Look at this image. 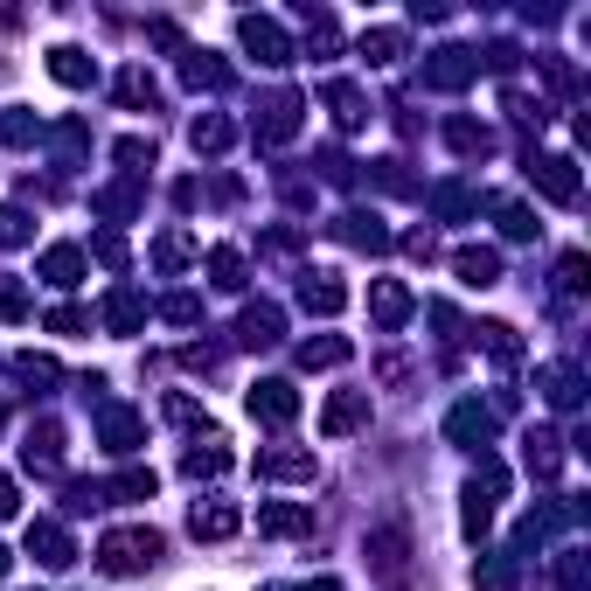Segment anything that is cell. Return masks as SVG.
I'll return each instance as SVG.
<instances>
[{
  "label": "cell",
  "instance_id": "1",
  "mask_svg": "<svg viewBox=\"0 0 591 591\" xmlns=\"http://www.w3.org/2000/svg\"><path fill=\"white\" fill-rule=\"evenodd\" d=\"M161 564V536L154 529H111L98 543V570L105 578H132V570H154Z\"/></svg>",
  "mask_w": 591,
  "mask_h": 591
},
{
  "label": "cell",
  "instance_id": "2",
  "mask_svg": "<svg viewBox=\"0 0 591 591\" xmlns=\"http://www.w3.org/2000/svg\"><path fill=\"white\" fill-rule=\"evenodd\" d=\"M237 43L251 49L264 70H285V63H293V43H285V28L272 22V14H244V22H237Z\"/></svg>",
  "mask_w": 591,
  "mask_h": 591
},
{
  "label": "cell",
  "instance_id": "3",
  "mask_svg": "<svg viewBox=\"0 0 591 591\" xmlns=\"http://www.w3.org/2000/svg\"><path fill=\"white\" fill-rule=\"evenodd\" d=\"M481 78V56L473 49H432L425 56V91H466Z\"/></svg>",
  "mask_w": 591,
  "mask_h": 591
},
{
  "label": "cell",
  "instance_id": "4",
  "mask_svg": "<svg viewBox=\"0 0 591 591\" xmlns=\"http://www.w3.org/2000/svg\"><path fill=\"white\" fill-rule=\"evenodd\" d=\"M244 411H251L258 425H293V417H299V390H293V383H279V376H264V383H251Z\"/></svg>",
  "mask_w": 591,
  "mask_h": 591
},
{
  "label": "cell",
  "instance_id": "5",
  "mask_svg": "<svg viewBox=\"0 0 591 591\" xmlns=\"http://www.w3.org/2000/svg\"><path fill=\"white\" fill-rule=\"evenodd\" d=\"M529 175H536V188H543L549 202H564V209L584 196V181H578V161H570V154H543V161H529Z\"/></svg>",
  "mask_w": 591,
  "mask_h": 591
},
{
  "label": "cell",
  "instance_id": "6",
  "mask_svg": "<svg viewBox=\"0 0 591 591\" xmlns=\"http://www.w3.org/2000/svg\"><path fill=\"white\" fill-rule=\"evenodd\" d=\"M446 438H452V446L487 452V446H494V411H487V404H452V411H446Z\"/></svg>",
  "mask_w": 591,
  "mask_h": 591
},
{
  "label": "cell",
  "instance_id": "7",
  "mask_svg": "<svg viewBox=\"0 0 591 591\" xmlns=\"http://www.w3.org/2000/svg\"><path fill=\"white\" fill-rule=\"evenodd\" d=\"M299 111H307V98H299V91H279V98H264L258 140H264V146H285V140L299 132Z\"/></svg>",
  "mask_w": 591,
  "mask_h": 591
},
{
  "label": "cell",
  "instance_id": "8",
  "mask_svg": "<svg viewBox=\"0 0 591 591\" xmlns=\"http://www.w3.org/2000/svg\"><path fill=\"white\" fill-rule=\"evenodd\" d=\"M28 557L49 564V570H63V564H78V543H70L63 522H28Z\"/></svg>",
  "mask_w": 591,
  "mask_h": 591
},
{
  "label": "cell",
  "instance_id": "9",
  "mask_svg": "<svg viewBox=\"0 0 591 591\" xmlns=\"http://www.w3.org/2000/svg\"><path fill=\"white\" fill-rule=\"evenodd\" d=\"M362 425H369V397H362V390H334L328 411H320V432H328V438H348V432H362Z\"/></svg>",
  "mask_w": 591,
  "mask_h": 591
},
{
  "label": "cell",
  "instance_id": "10",
  "mask_svg": "<svg viewBox=\"0 0 591 591\" xmlns=\"http://www.w3.org/2000/svg\"><path fill=\"white\" fill-rule=\"evenodd\" d=\"M334 237L355 244V251H390V231L376 223V209H341V216H334Z\"/></svg>",
  "mask_w": 591,
  "mask_h": 591
},
{
  "label": "cell",
  "instance_id": "11",
  "mask_svg": "<svg viewBox=\"0 0 591 591\" xmlns=\"http://www.w3.org/2000/svg\"><path fill=\"white\" fill-rule=\"evenodd\" d=\"M258 536H314V508H299V501H264L258 508Z\"/></svg>",
  "mask_w": 591,
  "mask_h": 591
},
{
  "label": "cell",
  "instance_id": "12",
  "mask_svg": "<svg viewBox=\"0 0 591 591\" xmlns=\"http://www.w3.org/2000/svg\"><path fill=\"white\" fill-rule=\"evenodd\" d=\"M299 307L320 314V320H334L341 307H348V285H341L334 272H314V279H299Z\"/></svg>",
  "mask_w": 591,
  "mask_h": 591
},
{
  "label": "cell",
  "instance_id": "13",
  "mask_svg": "<svg viewBox=\"0 0 591 591\" xmlns=\"http://www.w3.org/2000/svg\"><path fill=\"white\" fill-rule=\"evenodd\" d=\"M188 529H196L202 543H231L237 529H244V515L231 501H196V515H188Z\"/></svg>",
  "mask_w": 591,
  "mask_h": 591
},
{
  "label": "cell",
  "instance_id": "14",
  "mask_svg": "<svg viewBox=\"0 0 591 591\" xmlns=\"http://www.w3.org/2000/svg\"><path fill=\"white\" fill-rule=\"evenodd\" d=\"M279 328H285V314L272 307V299H258V307H244V314H237V341H244V348H272Z\"/></svg>",
  "mask_w": 591,
  "mask_h": 591
},
{
  "label": "cell",
  "instance_id": "15",
  "mask_svg": "<svg viewBox=\"0 0 591 591\" xmlns=\"http://www.w3.org/2000/svg\"><path fill=\"white\" fill-rule=\"evenodd\" d=\"M369 557H376V570H383V578H404V557H411V529H404V522L376 529V536H369Z\"/></svg>",
  "mask_w": 591,
  "mask_h": 591
},
{
  "label": "cell",
  "instance_id": "16",
  "mask_svg": "<svg viewBox=\"0 0 591 591\" xmlns=\"http://www.w3.org/2000/svg\"><path fill=\"white\" fill-rule=\"evenodd\" d=\"M536 390H543L557 411H578V404H584V383H578V369H570V362H549V369H536Z\"/></svg>",
  "mask_w": 591,
  "mask_h": 591
},
{
  "label": "cell",
  "instance_id": "17",
  "mask_svg": "<svg viewBox=\"0 0 591 591\" xmlns=\"http://www.w3.org/2000/svg\"><path fill=\"white\" fill-rule=\"evenodd\" d=\"M369 314H376V328H404V320H411V293L397 279H376L369 285Z\"/></svg>",
  "mask_w": 591,
  "mask_h": 591
},
{
  "label": "cell",
  "instance_id": "18",
  "mask_svg": "<svg viewBox=\"0 0 591 591\" xmlns=\"http://www.w3.org/2000/svg\"><path fill=\"white\" fill-rule=\"evenodd\" d=\"M258 473H264V481H314V452L272 446V452H258Z\"/></svg>",
  "mask_w": 591,
  "mask_h": 591
},
{
  "label": "cell",
  "instance_id": "19",
  "mask_svg": "<svg viewBox=\"0 0 591 591\" xmlns=\"http://www.w3.org/2000/svg\"><path fill=\"white\" fill-rule=\"evenodd\" d=\"M98 438H105L111 452H132V446L146 438V425H140V417H132L126 404H105V411H98Z\"/></svg>",
  "mask_w": 591,
  "mask_h": 591
},
{
  "label": "cell",
  "instance_id": "20",
  "mask_svg": "<svg viewBox=\"0 0 591 591\" xmlns=\"http://www.w3.org/2000/svg\"><path fill=\"white\" fill-rule=\"evenodd\" d=\"M49 78H56V84H70V91H84L91 78H98V63H91V56H84V49H70V43H56V49H49Z\"/></svg>",
  "mask_w": 591,
  "mask_h": 591
},
{
  "label": "cell",
  "instance_id": "21",
  "mask_svg": "<svg viewBox=\"0 0 591 591\" xmlns=\"http://www.w3.org/2000/svg\"><path fill=\"white\" fill-rule=\"evenodd\" d=\"M105 328H111V334H140V328H146V299L132 293V285H119V293L105 299Z\"/></svg>",
  "mask_w": 591,
  "mask_h": 591
},
{
  "label": "cell",
  "instance_id": "22",
  "mask_svg": "<svg viewBox=\"0 0 591 591\" xmlns=\"http://www.w3.org/2000/svg\"><path fill=\"white\" fill-rule=\"evenodd\" d=\"M452 272L466 285H494L501 279V251H487V244H466V251H452Z\"/></svg>",
  "mask_w": 591,
  "mask_h": 591
},
{
  "label": "cell",
  "instance_id": "23",
  "mask_svg": "<svg viewBox=\"0 0 591 591\" xmlns=\"http://www.w3.org/2000/svg\"><path fill=\"white\" fill-rule=\"evenodd\" d=\"M35 272H43L49 285H78V279H84V251H78V244H49Z\"/></svg>",
  "mask_w": 591,
  "mask_h": 591
},
{
  "label": "cell",
  "instance_id": "24",
  "mask_svg": "<svg viewBox=\"0 0 591 591\" xmlns=\"http://www.w3.org/2000/svg\"><path fill=\"white\" fill-rule=\"evenodd\" d=\"M446 140H452V154H460V161H487V154H494V132L473 126V119H452Z\"/></svg>",
  "mask_w": 591,
  "mask_h": 591
},
{
  "label": "cell",
  "instance_id": "25",
  "mask_svg": "<svg viewBox=\"0 0 591 591\" xmlns=\"http://www.w3.org/2000/svg\"><path fill=\"white\" fill-rule=\"evenodd\" d=\"M320 98L334 105V126H341V132H355L362 119H369V98H362L355 84H328V91H320Z\"/></svg>",
  "mask_w": 591,
  "mask_h": 591
},
{
  "label": "cell",
  "instance_id": "26",
  "mask_svg": "<svg viewBox=\"0 0 591 591\" xmlns=\"http://www.w3.org/2000/svg\"><path fill=\"white\" fill-rule=\"evenodd\" d=\"M231 140H237V132H231V119H223V111H202V119L188 126V146H196V154H223Z\"/></svg>",
  "mask_w": 591,
  "mask_h": 591
},
{
  "label": "cell",
  "instance_id": "27",
  "mask_svg": "<svg viewBox=\"0 0 591 591\" xmlns=\"http://www.w3.org/2000/svg\"><path fill=\"white\" fill-rule=\"evenodd\" d=\"M181 473H188V481H216V473H231V452H223V438H209V446H188Z\"/></svg>",
  "mask_w": 591,
  "mask_h": 591
},
{
  "label": "cell",
  "instance_id": "28",
  "mask_svg": "<svg viewBox=\"0 0 591 591\" xmlns=\"http://www.w3.org/2000/svg\"><path fill=\"white\" fill-rule=\"evenodd\" d=\"M341 362H348V341H341V334L299 341V369H341Z\"/></svg>",
  "mask_w": 591,
  "mask_h": 591
},
{
  "label": "cell",
  "instance_id": "29",
  "mask_svg": "<svg viewBox=\"0 0 591 591\" xmlns=\"http://www.w3.org/2000/svg\"><path fill=\"white\" fill-rule=\"evenodd\" d=\"M529 466H536V481H557V466H564V438H557V432H529Z\"/></svg>",
  "mask_w": 591,
  "mask_h": 591
},
{
  "label": "cell",
  "instance_id": "30",
  "mask_svg": "<svg viewBox=\"0 0 591 591\" xmlns=\"http://www.w3.org/2000/svg\"><path fill=\"white\" fill-rule=\"evenodd\" d=\"M473 591H522V570H515V557H481V570H473Z\"/></svg>",
  "mask_w": 591,
  "mask_h": 591
},
{
  "label": "cell",
  "instance_id": "31",
  "mask_svg": "<svg viewBox=\"0 0 591 591\" xmlns=\"http://www.w3.org/2000/svg\"><path fill=\"white\" fill-rule=\"evenodd\" d=\"M481 348L501 362V369H515V362H522V341H515L508 320H487V328H481Z\"/></svg>",
  "mask_w": 591,
  "mask_h": 591
},
{
  "label": "cell",
  "instance_id": "32",
  "mask_svg": "<svg viewBox=\"0 0 591 591\" xmlns=\"http://www.w3.org/2000/svg\"><path fill=\"white\" fill-rule=\"evenodd\" d=\"M397 56H404V28H369L362 35V63L383 70V63H397Z\"/></svg>",
  "mask_w": 591,
  "mask_h": 591
},
{
  "label": "cell",
  "instance_id": "33",
  "mask_svg": "<svg viewBox=\"0 0 591 591\" xmlns=\"http://www.w3.org/2000/svg\"><path fill=\"white\" fill-rule=\"evenodd\" d=\"M181 78H188V84H196V91H223V84H231V70H223V63H209V56H202V49H188V63H181Z\"/></svg>",
  "mask_w": 591,
  "mask_h": 591
},
{
  "label": "cell",
  "instance_id": "34",
  "mask_svg": "<svg viewBox=\"0 0 591 591\" xmlns=\"http://www.w3.org/2000/svg\"><path fill=\"white\" fill-rule=\"evenodd\" d=\"M209 279H216L223 293H237V285H244V251H231V244H223V251H209Z\"/></svg>",
  "mask_w": 591,
  "mask_h": 591
},
{
  "label": "cell",
  "instance_id": "35",
  "mask_svg": "<svg viewBox=\"0 0 591 591\" xmlns=\"http://www.w3.org/2000/svg\"><path fill=\"white\" fill-rule=\"evenodd\" d=\"M56 452H63V432L43 417V425L28 432V466H56Z\"/></svg>",
  "mask_w": 591,
  "mask_h": 591
},
{
  "label": "cell",
  "instance_id": "36",
  "mask_svg": "<svg viewBox=\"0 0 591 591\" xmlns=\"http://www.w3.org/2000/svg\"><path fill=\"white\" fill-rule=\"evenodd\" d=\"M188 258H196V237H181V231L154 244V264H161V272H181V264H188Z\"/></svg>",
  "mask_w": 591,
  "mask_h": 591
},
{
  "label": "cell",
  "instance_id": "37",
  "mask_svg": "<svg viewBox=\"0 0 591 591\" xmlns=\"http://www.w3.org/2000/svg\"><path fill=\"white\" fill-rule=\"evenodd\" d=\"M494 216H501V237H515V244L536 237V216H529L522 202H494Z\"/></svg>",
  "mask_w": 591,
  "mask_h": 591
},
{
  "label": "cell",
  "instance_id": "38",
  "mask_svg": "<svg viewBox=\"0 0 591 591\" xmlns=\"http://www.w3.org/2000/svg\"><path fill=\"white\" fill-rule=\"evenodd\" d=\"M154 98H161V84L146 78V70H126L119 78V105H154Z\"/></svg>",
  "mask_w": 591,
  "mask_h": 591
},
{
  "label": "cell",
  "instance_id": "39",
  "mask_svg": "<svg viewBox=\"0 0 591 591\" xmlns=\"http://www.w3.org/2000/svg\"><path fill=\"white\" fill-rule=\"evenodd\" d=\"M111 494H119V501H154V473L132 466V473H119V481H111Z\"/></svg>",
  "mask_w": 591,
  "mask_h": 591
},
{
  "label": "cell",
  "instance_id": "40",
  "mask_svg": "<svg viewBox=\"0 0 591 591\" xmlns=\"http://www.w3.org/2000/svg\"><path fill=\"white\" fill-rule=\"evenodd\" d=\"M0 140H8V146H35V119H28V111H0Z\"/></svg>",
  "mask_w": 591,
  "mask_h": 591
},
{
  "label": "cell",
  "instance_id": "41",
  "mask_svg": "<svg viewBox=\"0 0 591 591\" xmlns=\"http://www.w3.org/2000/svg\"><path fill=\"white\" fill-rule=\"evenodd\" d=\"M432 209H438V216H466V209H473V196H466L460 181H446V188H432Z\"/></svg>",
  "mask_w": 591,
  "mask_h": 591
},
{
  "label": "cell",
  "instance_id": "42",
  "mask_svg": "<svg viewBox=\"0 0 591 591\" xmlns=\"http://www.w3.org/2000/svg\"><path fill=\"white\" fill-rule=\"evenodd\" d=\"M487 522H494V501H481V494L466 487V515H460V529H466V536H487Z\"/></svg>",
  "mask_w": 591,
  "mask_h": 591
},
{
  "label": "cell",
  "instance_id": "43",
  "mask_svg": "<svg viewBox=\"0 0 591 591\" xmlns=\"http://www.w3.org/2000/svg\"><path fill=\"white\" fill-rule=\"evenodd\" d=\"M35 231H28V216L22 209H0V251H14V244H28Z\"/></svg>",
  "mask_w": 591,
  "mask_h": 591
},
{
  "label": "cell",
  "instance_id": "44",
  "mask_svg": "<svg viewBox=\"0 0 591 591\" xmlns=\"http://www.w3.org/2000/svg\"><path fill=\"white\" fill-rule=\"evenodd\" d=\"M307 43H314L320 56H328V49L341 43V35H334V14H314V8H307Z\"/></svg>",
  "mask_w": 591,
  "mask_h": 591
},
{
  "label": "cell",
  "instance_id": "45",
  "mask_svg": "<svg viewBox=\"0 0 591 591\" xmlns=\"http://www.w3.org/2000/svg\"><path fill=\"white\" fill-rule=\"evenodd\" d=\"M0 320H28V293L14 279H0Z\"/></svg>",
  "mask_w": 591,
  "mask_h": 591
},
{
  "label": "cell",
  "instance_id": "46",
  "mask_svg": "<svg viewBox=\"0 0 591 591\" xmlns=\"http://www.w3.org/2000/svg\"><path fill=\"white\" fill-rule=\"evenodd\" d=\"M119 161L132 175H146V167H154V140H119Z\"/></svg>",
  "mask_w": 591,
  "mask_h": 591
},
{
  "label": "cell",
  "instance_id": "47",
  "mask_svg": "<svg viewBox=\"0 0 591 591\" xmlns=\"http://www.w3.org/2000/svg\"><path fill=\"white\" fill-rule=\"evenodd\" d=\"M91 258H98V264H111V272H119V264H126V244H119V237L105 231V237H91Z\"/></svg>",
  "mask_w": 591,
  "mask_h": 591
},
{
  "label": "cell",
  "instance_id": "48",
  "mask_svg": "<svg viewBox=\"0 0 591 591\" xmlns=\"http://www.w3.org/2000/svg\"><path fill=\"white\" fill-rule=\"evenodd\" d=\"M161 314H167V320H175V328H188V320H196V314H202V299H196V293H175V299H167V307H161Z\"/></svg>",
  "mask_w": 591,
  "mask_h": 591
},
{
  "label": "cell",
  "instance_id": "49",
  "mask_svg": "<svg viewBox=\"0 0 591 591\" xmlns=\"http://www.w3.org/2000/svg\"><path fill=\"white\" fill-rule=\"evenodd\" d=\"M84 328H91V320H84L78 307H56V314H49V334H84Z\"/></svg>",
  "mask_w": 591,
  "mask_h": 591
},
{
  "label": "cell",
  "instance_id": "50",
  "mask_svg": "<svg viewBox=\"0 0 591 591\" xmlns=\"http://www.w3.org/2000/svg\"><path fill=\"white\" fill-rule=\"evenodd\" d=\"M22 376H28V383H56V376H63V369H56L49 355H22Z\"/></svg>",
  "mask_w": 591,
  "mask_h": 591
},
{
  "label": "cell",
  "instance_id": "51",
  "mask_svg": "<svg viewBox=\"0 0 591 591\" xmlns=\"http://www.w3.org/2000/svg\"><path fill=\"white\" fill-rule=\"evenodd\" d=\"M376 181H383V188H397V196H404V188H411V175H404V161H376Z\"/></svg>",
  "mask_w": 591,
  "mask_h": 591
},
{
  "label": "cell",
  "instance_id": "52",
  "mask_svg": "<svg viewBox=\"0 0 591 591\" xmlns=\"http://www.w3.org/2000/svg\"><path fill=\"white\" fill-rule=\"evenodd\" d=\"M557 279H564V293H584V251H570Z\"/></svg>",
  "mask_w": 591,
  "mask_h": 591
},
{
  "label": "cell",
  "instance_id": "53",
  "mask_svg": "<svg viewBox=\"0 0 591 591\" xmlns=\"http://www.w3.org/2000/svg\"><path fill=\"white\" fill-rule=\"evenodd\" d=\"M14 508H22V487H14V473H0V522H8Z\"/></svg>",
  "mask_w": 591,
  "mask_h": 591
},
{
  "label": "cell",
  "instance_id": "54",
  "mask_svg": "<svg viewBox=\"0 0 591 591\" xmlns=\"http://www.w3.org/2000/svg\"><path fill=\"white\" fill-rule=\"evenodd\" d=\"M376 376H383V383H404L411 362H404V355H383V362H376Z\"/></svg>",
  "mask_w": 591,
  "mask_h": 591
},
{
  "label": "cell",
  "instance_id": "55",
  "mask_svg": "<svg viewBox=\"0 0 591 591\" xmlns=\"http://www.w3.org/2000/svg\"><path fill=\"white\" fill-rule=\"evenodd\" d=\"M167 417H175V425H202V411L188 404V397H167Z\"/></svg>",
  "mask_w": 591,
  "mask_h": 591
},
{
  "label": "cell",
  "instance_id": "56",
  "mask_svg": "<svg viewBox=\"0 0 591 591\" xmlns=\"http://www.w3.org/2000/svg\"><path fill=\"white\" fill-rule=\"evenodd\" d=\"M299 591H341V584L334 578H314V584H299Z\"/></svg>",
  "mask_w": 591,
  "mask_h": 591
},
{
  "label": "cell",
  "instance_id": "57",
  "mask_svg": "<svg viewBox=\"0 0 591 591\" xmlns=\"http://www.w3.org/2000/svg\"><path fill=\"white\" fill-rule=\"evenodd\" d=\"M8 564H14V557H8V549H0V578H8Z\"/></svg>",
  "mask_w": 591,
  "mask_h": 591
}]
</instances>
